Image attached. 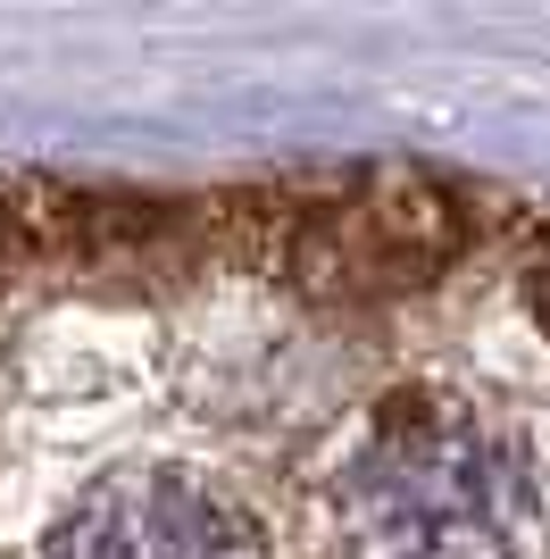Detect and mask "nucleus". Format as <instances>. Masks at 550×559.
<instances>
[{
    "instance_id": "f257e3e1",
    "label": "nucleus",
    "mask_w": 550,
    "mask_h": 559,
    "mask_svg": "<svg viewBox=\"0 0 550 559\" xmlns=\"http://www.w3.org/2000/svg\"><path fill=\"white\" fill-rule=\"evenodd\" d=\"M343 559H526L534 501L458 401H392L334 485Z\"/></svg>"
},
{
    "instance_id": "7ed1b4c3",
    "label": "nucleus",
    "mask_w": 550,
    "mask_h": 559,
    "mask_svg": "<svg viewBox=\"0 0 550 559\" xmlns=\"http://www.w3.org/2000/svg\"><path fill=\"white\" fill-rule=\"evenodd\" d=\"M50 559H267L259 526L183 467H125L84 492Z\"/></svg>"
},
{
    "instance_id": "39448f33",
    "label": "nucleus",
    "mask_w": 550,
    "mask_h": 559,
    "mask_svg": "<svg viewBox=\"0 0 550 559\" xmlns=\"http://www.w3.org/2000/svg\"><path fill=\"white\" fill-rule=\"evenodd\" d=\"M9 242H17V234H9V217H0V267H9Z\"/></svg>"
},
{
    "instance_id": "f03ea898",
    "label": "nucleus",
    "mask_w": 550,
    "mask_h": 559,
    "mask_svg": "<svg viewBox=\"0 0 550 559\" xmlns=\"http://www.w3.org/2000/svg\"><path fill=\"white\" fill-rule=\"evenodd\" d=\"M451 251H458L451 201L417 176H384V185L343 192L334 210L300 226L292 276L318 301H392V293H417Z\"/></svg>"
},
{
    "instance_id": "20e7f679",
    "label": "nucleus",
    "mask_w": 550,
    "mask_h": 559,
    "mask_svg": "<svg viewBox=\"0 0 550 559\" xmlns=\"http://www.w3.org/2000/svg\"><path fill=\"white\" fill-rule=\"evenodd\" d=\"M534 318H542V326H550V259H542V267H534Z\"/></svg>"
}]
</instances>
